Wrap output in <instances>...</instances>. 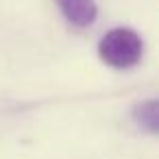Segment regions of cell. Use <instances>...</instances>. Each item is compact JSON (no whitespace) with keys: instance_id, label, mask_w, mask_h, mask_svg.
<instances>
[{"instance_id":"obj_1","label":"cell","mask_w":159,"mask_h":159,"mask_svg":"<svg viewBox=\"0 0 159 159\" xmlns=\"http://www.w3.org/2000/svg\"><path fill=\"white\" fill-rule=\"evenodd\" d=\"M142 55H144V42L139 33H135L133 29L124 26L111 29L98 42V57L102 59V63L116 70H129L137 66L142 61Z\"/></svg>"},{"instance_id":"obj_2","label":"cell","mask_w":159,"mask_h":159,"mask_svg":"<svg viewBox=\"0 0 159 159\" xmlns=\"http://www.w3.org/2000/svg\"><path fill=\"white\" fill-rule=\"evenodd\" d=\"M55 5L59 7L61 16L79 29L92 26L98 18V7L94 0H55Z\"/></svg>"},{"instance_id":"obj_3","label":"cell","mask_w":159,"mask_h":159,"mask_svg":"<svg viewBox=\"0 0 159 159\" xmlns=\"http://www.w3.org/2000/svg\"><path fill=\"white\" fill-rule=\"evenodd\" d=\"M133 120L142 131L157 135V131H159V102L155 98H150V100L135 105L133 107Z\"/></svg>"}]
</instances>
